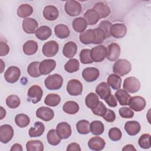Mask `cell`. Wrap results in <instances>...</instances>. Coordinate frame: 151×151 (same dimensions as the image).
Instances as JSON below:
<instances>
[{
	"instance_id": "obj_38",
	"label": "cell",
	"mask_w": 151,
	"mask_h": 151,
	"mask_svg": "<svg viewBox=\"0 0 151 151\" xmlns=\"http://www.w3.org/2000/svg\"><path fill=\"white\" fill-rule=\"evenodd\" d=\"M40 64L38 61H34L31 63L27 67V73L32 77L37 78L41 76V74L40 71Z\"/></svg>"
},
{
	"instance_id": "obj_37",
	"label": "cell",
	"mask_w": 151,
	"mask_h": 151,
	"mask_svg": "<svg viewBox=\"0 0 151 151\" xmlns=\"http://www.w3.org/2000/svg\"><path fill=\"white\" fill-rule=\"evenodd\" d=\"M104 126L101 121L94 120L90 123V132L93 134L100 135L104 132Z\"/></svg>"
},
{
	"instance_id": "obj_12",
	"label": "cell",
	"mask_w": 151,
	"mask_h": 151,
	"mask_svg": "<svg viewBox=\"0 0 151 151\" xmlns=\"http://www.w3.org/2000/svg\"><path fill=\"white\" fill-rule=\"evenodd\" d=\"M120 47L117 43H111L107 48L106 58L110 61H117L120 55Z\"/></svg>"
},
{
	"instance_id": "obj_57",
	"label": "cell",
	"mask_w": 151,
	"mask_h": 151,
	"mask_svg": "<svg viewBox=\"0 0 151 151\" xmlns=\"http://www.w3.org/2000/svg\"><path fill=\"white\" fill-rule=\"evenodd\" d=\"M22 146L19 144V143H15L14 145H12V146L11 147L10 150L11 151H15V150H17V151H22Z\"/></svg>"
},
{
	"instance_id": "obj_43",
	"label": "cell",
	"mask_w": 151,
	"mask_h": 151,
	"mask_svg": "<svg viewBox=\"0 0 151 151\" xmlns=\"http://www.w3.org/2000/svg\"><path fill=\"white\" fill-rule=\"evenodd\" d=\"M61 101L60 96L57 94H48L45 99L44 103L51 107H55L59 104Z\"/></svg>"
},
{
	"instance_id": "obj_15",
	"label": "cell",
	"mask_w": 151,
	"mask_h": 151,
	"mask_svg": "<svg viewBox=\"0 0 151 151\" xmlns=\"http://www.w3.org/2000/svg\"><path fill=\"white\" fill-rule=\"evenodd\" d=\"M99 70L96 67L85 68L82 72V77L87 82H93L96 81L99 77Z\"/></svg>"
},
{
	"instance_id": "obj_59",
	"label": "cell",
	"mask_w": 151,
	"mask_h": 151,
	"mask_svg": "<svg viewBox=\"0 0 151 151\" xmlns=\"http://www.w3.org/2000/svg\"><path fill=\"white\" fill-rule=\"evenodd\" d=\"M0 111H1V117H0V119L2 120V119H4V117L6 115V111H5V110L2 106L0 107Z\"/></svg>"
},
{
	"instance_id": "obj_21",
	"label": "cell",
	"mask_w": 151,
	"mask_h": 151,
	"mask_svg": "<svg viewBox=\"0 0 151 151\" xmlns=\"http://www.w3.org/2000/svg\"><path fill=\"white\" fill-rule=\"evenodd\" d=\"M59 15L58 9L54 5H47L43 10L44 17L48 21L55 20Z\"/></svg>"
},
{
	"instance_id": "obj_3",
	"label": "cell",
	"mask_w": 151,
	"mask_h": 151,
	"mask_svg": "<svg viewBox=\"0 0 151 151\" xmlns=\"http://www.w3.org/2000/svg\"><path fill=\"white\" fill-rule=\"evenodd\" d=\"M123 87L124 90L130 93L137 92L140 88L139 80L134 77H129L124 79Z\"/></svg>"
},
{
	"instance_id": "obj_33",
	"label": "cell",
	"mask_w": 151,
	"mask_h": 151,
	"mask_svg": "<svg viewBox=\"0 0 151 151\" xmlns=\"http://www.w3.org/2000/svg\"><path fill=\"white\" fill-rule=\"evenodd\" d=\"M107 84L113 90H119L122 86V78L115 74H111L107 80Z\"/></svg>"
},
{
	"instance_id": "obj_29",
	"label": "cell",
	"mask_w": 151,
	"mask_h": 151,
	"mask_svg": "<svg viewBox=\"0 0 151 151\" xmlns=\"http://www.w3.org/2000/svg\"><path fill=\"white\" fill-rule=\"evenodd\" d=\"M87 23L85 19L83 17L76 18L72 23L73 29L77 32L81 33L85 31L87 27Z\"/></svg>"
},
{
	"instance_id": "obj_24",
	"label": "cell",
	"mask_w": 151,
	"mask_h": 151,
	"mask_svg": "<svg viewBox=\"0 0 151 151\" xmlns=\"http://www.w3.org/2000/svg\"><path fill=\"white\" fill-rule=\"evenodd\" d=\"M96 92L101 99L104 100L111 94V89L106 82H101L96 88Z\"/></svg>"
},
{
	"instance_id": "obj_18",
	"label": "cell",
	"mask_w": 151,
	"mask_h": 151,
	"mask_svg": "<svg viewBox=\"0 0 151 151\" xmlns=\"http://www.w3.org/2000/svg\"><path fill=\"white\" fill-rule=\"evenodd\" d=\"M37 21L32 18H27L22 21V29L27 34H34L38 28Z\"/></svg>"
},
{
	"instance_id": "obj_16",
	"label": "cell",
	"mask_w": 151,
	"mask_h": 151,
	"mask_svg": "<svg viewBox=\"0 0 151 151\" xmlns=\"http://www.w3.org/2000/svg\"><path fill=\"white\" fill-rule=\"evenodd\" d=\"M56 62L52 59L44 60L40 64V71L41 75H47L52 72L55 68Z\"/></svg>"
},
{
	"instance_id": "obj_17",
	"label": "cell",
	"mask_w": 151,
	"mask_h": 151,
	"mask_svg": "<svg viewBox=\"0 0 151 151\" xmlns=\"http://www.w3.org/2000/svg\"><path fill=\"white\" fill-rule=\"evenodd\" d=\"M127 32V28L123 24L116 23L112 24L110 28L111 36L116 38H122L124 37Z\"/></svg>"
},
{
	"instance_id": "obj_41",
	"label": "cell",
	"mask_w": 151,
	"mask_h": 151,
	"mask_svg": "<svg viewBox=\"0 0 151 151\" xmlns=\"http://www.w3.org/2000/svg\"><path fill=\"white\" fill-rule=\"evenodd\" d=\"M47 139L50 145L57 146L60 143L61 139L58 136L56 130L51 129L47 134Z\"/></svg>"
},
{
	"instance_id": "obj_4",
	"label": "cell",
	"mask_w": 151,
	"mask_h": 151,
	"mask_svg": "<svg viewBox=\"0 0 151 151\" xmlns=\"http://www.w3.org/2000/svg\"><path fill=\"white\" fill-rule=\"evenodd\" d=\"M81 5L77 1H67L64 5V9L67 14L71 17L78 15L81 12Z\"/></svg>"
},
{
	"instance_id": "obj_50",
	"label": "cell",
	"mask_w": 151,
	"mask_h": 151,
	"mask_svg": "<svg viewBox=\"0 0 151 151\" xmlns=\"http://www.w3.org/2000/svg\"><path fill=\"white\" fill-rule=\"evenodd\" d=\"M107 109L106 108V106L103 104V103L101 101H99L97 106L94 109L91 110V111L94 114L97 115L98 116L103 117L105 114Z\"/></svg>"
},
{
	"instance_id": "obj_49",
	"label": "cell",
	"mask_w": 151,
	"mask_h": 151,
	"mask_svg": "<svg viewBox=\"0 0 151 151\" xmlns=\"http://www.w3.org/2000/svg\"><path fill=\"white\" fill-rule=\"evenodd\" d=\"M109 137L112 141H118L122 136L121 130L117 127L111 128L109 131Z\"/></svg>"
},
{
	"instance_id": "obj_20",
	"label": "cell",
	"mask_w": 151,
	"mask_h": 151,
	"mask_svg": "<svg viewBox=\"0 0 151 151\" xmlns=\"http://www.w3.org/2000/svg\"><path fill=\"white\" fill-rule=\"evenodd\" d=\"M95 38L96 34L94 29H87L79 35L80 41L83 44H93Z\"/></svg>"
},
{
	"instance_id": "obj_6",
	"label": "cell",
	"mask_w": 151,
	"mask_h": 151,
	"mask_svg": "<svg viewBox=\"0 0 151 151\" xmlns=\"http://www.w3.org/2000/svg\"><path fill=\"white\" fill-rule=\"evenodd\" d=\"M106 55L107 48L104 45H99L91 50V57L93 62H101L106 57Z\"/></svg>"
},
{
	"instance_id": "obj_55",
	"label": "cell",
	"mask_w": 151,
	"mask_h": 151,
	"mask_svg": "<svg viewBox=\"0 0 151 151\" xmlns=\"http://www.w3.org/2000/svg\"><path fill=\"white\" fill-rule=\"evenodd\" d=\"M0 55L1 57L6 55L9 52V47L5 42L1 41L0 43Z\"/></svg>"
},
{
	"instance_id": "obj_11",
	"label": "cell",
	"mask_w": 151,
	"mask_h": 151,
	"mask_svg": "<svg viewBox=\"0 0 151 151\" xmlns=\"http://www.w3.org/2000/svg\"><path fill=\"white\" fill-rule=\"evenodd\" d=\"M145 99L139 96L130 97L128 105L130 108L135 111H140L143 110L146 106Z\"/></svg>"
},
{
	"instance_id": "obj_35",
	"label": "cell",
	"mask_w": 151,
	"mask_h": 151,
	"mask_svg": "<svg viewBox=\"0 0 151 151\" xmlns=\"http://www.w3.org/2000/svg\"><path fill=\"white\" fill-rule=\"evenodd\" d=\"M63 110L68 114H75L79 110V106L76 101H68L64 104Z\"/></svg>"
},
{
	"instance_id": "obj_45",
	"label": "cell",
	"mask_w": 151,
	"mask_h": 151,
	"mask_svg": "<svg viewBox=\"0 0 151 151\" xmlns=\"http://www.w3.org/2000/svg\"><path fill=\"white\" fill-rule=\"evenodd\" d=\"M80 62L84 64H88L93 63L91 57V50L83 49L80 53Z\"/></svg>"
},
{
	"instance_id": "obj_9",
	"label": "cell",
	"mask_w": 151,
	"mask_h": 151,
	"mask_svg": "<svg viewBox=\"0 0 151 151\" xmlns=\"http://www.w3.org/2000/svg\"><path fill=\"white\" fill-rule=\"evenodd\" d=\"M59 50L58 44L55 41H49L45 42L42 48L43 54L47 57L55 56Z\"/></svg>"
},
{
	"instance_id": "obj_46",
	"label": "cell",
	"mask_w": 151,
	"mask_h": 151,
	"mask_svg": "<svg viewBox=\"0 0 151 151\" xmlns=\"http://www.w3.org/2000/svg\"><path fill=\"white\" fill-rule=\"evenodd\" d=\"M21 103L20 99L17 95H10L6 99V104L10 109L17 108Z\"/></svg>"
},
{
	"instance_id": "obj_36",
	"label": "cell",
	"mask_w": 151,
	"mask_h": 151,
	"mask_svg": "<svg viewBox=\"0 0 151 151\" xmlns=\"http://www.w3.org/2000/svg\"><path fill=\"white\" fill-rule=\"evenodd\" d=\"M33 12L32 7L27 4L21 5L17 9V15L21 18H26L31 15Z\"/></svg>"
},
{
	"instance_id": "obj_23",
	"label": "cell",
	"mask_w": 151,
	"mask_h": 151,
	"mask_svg": "<svg viewBox=\"0 0 151 151\" xmlns=\"http://www.w3.org/2000/svg\"><path fill=\"white\" fill-rule=\"evenodd\" d=\"M140 124L137 121H128L124 124V129L130 136L136 135L140 131Z\"/></svg>"
},
{
	"instance_id": "obj_2",
	"label": "cell",
	"mask_w": 151,
	"mask_h": 151,
	"mask_svg": "<svg viewBox=\"0 0 151 151\" xmlns=\"http://www.w3.org/2000/svg\"><path fill=\"white\" fill-rule=\"evenodd\" d=\"M63 83V78L58 74H54L48 76L44 81L45 87L50 90L60 89Z\"/></svg>"
},
{
	"instance_id": "obj_32",
	"label": "cell",
	"mask_w": 151,
	"mask_h": 151,
	"mask_svg": "<svg viewBox=\"0 0 151 151\" xmlns=\"http://www.w3.org/2000/svg\"><path fill=\"white\" fill-rule=\"evenodd\" d=\"M54 32L55 35L60 39L67 38L70 33L68 27L64 24L57 25L54 27Z\"/></svg>"
},
{
	"instance_id": "obj_10",
	"label": "cell",
	"mask_w": 151,
	"mask_h": 151,
	"mask_svg": "<svg viewBox=\"0 0 151 151\" xmlns=\"http://www.w3.org/2000/svg\"><path fill=\"white\" fill-rule=\"evenodd\" d=\"M14 130L9 124H3L0 127V141L4 144L8 143L13 137Z\"/></svg>"
},
{
	"instance_id": "obj_28",
	"label": "cell",
	"mask_w": 151,
	"mask_h": 151,
	"mask_svg": "<svg viewBox=\"0 0 151 151\" xmlns=\"http://www.w3.org/2000/svg\"><path fill=\"white\" fill-rule=\"evenodd\" d=\"M35 36L40 40L44 41L47 40L52 34L51 29L46 25H42L39 27L35 32Z\"/></svg>"
},
{
	"instance_id": "obj_52",
	"label": "cell",
	"mask_w": 151,
	"mask_h": 151,
	"mask_svg": "<svg viewBox=\"0 0 151 151\" xmlns=\"http://www.w3.org/2000/svg\"><path fill=\"white\" fill-rule=\"evenodd\" d=\"M112 24L109 21H102L99 25V28L101 29L106 34L107 38L111 37L110 34V28Z\"/></svg>"
},
{
	"instance_id": "obj_39",
	"label": "cell",
	"mask_w": 151,
	"mask_h": 151,
	"mask_svg": "<svg viewBox=\"0 0 151 151\" xmlns=\"http://www.w3.org/2000/svg\"><path fill=\"white\" fill-rule=\"evenodd\" d=\"M77 130L78 133L87 134L90 132V124L88 120H81L76 124Z\"/></svg>"
},
{
	"instance_id": "obj_26",
	"label": "cell",
	"mask_w": 151,
	"mask_h": 151,
	"mask_svg": "<svg viewBox=\"0 0 151 151\" xmlns=\"http://www.w3.org/2000/svg\"><path fill=\"white\" fill-rule=\"evenodd\" d=\"M83 17L87 24L90 25L97 24L100 19L99 15L94 9H89L87 10L84 14Z\"/></svg>"
},
{
	"instance_id": "obj_7",
	"label": "cell",
	"mask_w": 151,
	"mask_h": 151,
	"mask_svg": "<svg viewBox=\"0 0 151 151\" xmlns=\"http://www.w3.org/2000/svg\"><path fill=\"white\" fill-rule=\"evenodd\" d=\"M20 76V69L16 66H11L5 71L4 78L6 82L9 83H14L19 80Z\"/></svg>"
},
{
	"instance_id": "obj_8",
	"label": "cell",
	"mask_w": 151,
	"mask_h": 151,
	"mask_svg": "<svg viewBox=\"0 0 151 151\" xmlns=\"http://www.w3.org/2000/svg\"><path fill=\"white\" fill-rule=\"evenodd\" d=\"M67 91L71 96H79L83 91V84L79 80L72 79L67 83Z\"/></svg>"
},
{
	"instance_id": "obj_44",
	"label": "cell",
	"mask_w": 151,
	"mask_h": 151,
	"mask_svg": "<svg viewBox=\"0 0 151 151\" xmlns=\"http://www.w3.org/2000/svg\"><path fill=\"white\" fill-rule=\"evenodd\" d=\"M15 122L19 127L24 128L28 126L30 123V119L29 117L25 114H19L15 116Z\"/></svg>"
},
{
	"instance_id": "obj_34",
	"label": "cell",
	"mask_w": 151,
	"mask_h": 151,
	"mask_svg": "<svg viewBox=\"0 0 151 151\" xmlns=\"http://www.w3.org/2000/svg\"><path fill=\"white\" fill-rule=\"evenodd\" d=\"M98 96L94 93H90L87 94L85 99V103L87 107L91 110L94 109L99 103Z\"/></svg>"
},
{
	"instance_id": "obj_60",
	"label": "cell",
	"mask_w": 151,
	"mask_h": 151,
	"mask_svg": "<svg viewBox=\"0 0 151 151\" xmlns=\"http://www.w3.org/2000/svg\"><path fill=\"white\" fill-rule=\"evenodd\" d=\"M1 61V67H2V68H1V73H2L3 71H4V67H5V64L4 63V61L2 59L0 60Z\"/></svg>"
},
{
	"instance_id": "obj_30",
	"label": "cell",
	"mask_w": 151,
	"mask_h": 151,
	"mask_svg": "<svg viewBox=\"0 0 151 151\" xmlns=\"http://www.w3.org/2000/svg\"><path fill=\"white\" fill-rule=\"evenodd\" d=\"M115 97L118 100L119 104L122 106L128 105L130 95L124 89H119L115 93Z\"/></svg>"
},
{
	"instance_id": "obj_5",
	"label": "cell",
	"mask_w": 151,
	"mask_h": 151,
	"mask_svg": "<svg viewBox=\"0 0 151 151\" xmlns=\"http://www.w3.org/2000/svg\"><path fill=\"white\" fill-rule=\"evenodd\" d=\"M43 95V91L41 87L37 85H33L28 90V101L34 104L39 102Z\"/></svg>"
},
{
	"instance_id": "obj_53",
	"label": "cell",
	"mask_w": 151,
	"mask_h": 151,
	"mask_svg": "<svg viewBox=\"0 0 151 151\" xmlns=\"http://www.w3.org/2000/svg\"><path fill=\"white\" fill-rule=\"evenodd\" d=\"M106 122L111 123L113 122L116 119V114L114 112L110 110V109H107V111L105 113V114L102 117Z\"/></svg>"
},
{
	"instance_id": "obj_56",
	"label": "cell",
	"mask_w": 151,
	"mask_h": 151,
	"mask_svg": "<svg viewBox=\"0 0 151 151\" xmlns=\"http://www.w3.org/2000/svg\"><path fill=\"white\" fill-rule=\"evenodd\" d=\"M67 151H80L81 148L80 145L77 143H72L68 145L67 148Z\"/></svg>"
},
{
	"instance_id": "obj_19",
	"label": "cell",
	"mask_w": 151,
	"mask_h": 151,
	"mask_svg": "<svg viewBox=\"0 0 151 151\" xmlns=\"http://www.w3.org/2000/svg\"><path fill=\"white\" fill-rule=\"evenodd\" d=\"M106 142L101 137L95 136L91 137L88 142V147L94 151H100L104 149Z\"/></svg>"
},
{
	"instance_id": "obj_27",
	"label": "cell",
	"mask_w": 151,
	"mask_h": 151,
	"mask_svg": "<svg viewBox=\"0 0 151 151\" xmlns=\"http://www.w3.org/2000/svg\"><path fill=\"white\" fill-rule=\"evenodd\" d=\"M45 126L41 122H36L29 130V136L31 137L41 136L44 132Z\"/></svg>"
},
{
	"instance_id": "obj_1",
	"label": "cell",
	"mask_w": 151,
	"mask_h": 151,
	"mask_svg": "<svg viewBox=\"0 0 151 151\" xmlns=\"http://www.w3.org/2000/svg\"><path fill=\"white\" fill-rule=\"evenodd\" d=\"M132 70L131 63L126 59L117 60L113 66V71L119 76H124Z\"/></svg>"
},
{
	"instance_id": "obj_48",
	"label": "cell",
	"mask_w": 151,
	"mask_h": 151,
	"mask_svg": "<svg viewBox=\"0 0 151 151\" xmlns=\"http://www.w3.org/2000/svg\"><path fill=\"white\" fill-rule=\"evenodd\" d=\"M94 31L96 34V38L93 44H101L107 38L106 33L100 28L97 27L95 28Z\"/></svg>"
},
{
	"instance_id": "obj_51",
	"label": "cell",
	"mask_w": 151,
	"mask_h": 151,
	"mask_svg": "<svg viewBox=\"0 0 151 151\" xmlns=\"http://www.w3.org/2000/svg\"><path fill=\"white\" fill-rule=\"evenodd\" d=\"M119 113L120 116L124 119H130L134 116L133 111L130 108L127 107H121L119 110Z\"/></svg>"
},
{
	"instance_id": "obj_42",
	"label": "cell",
	"mask_w": 151,
	"mask_h": 151,
	"mask_svg": "<svg viewBox=\"0 0 151 151\" xmlns=\"http://www.w3.org/2000/svg\"><path fill=\"white\" fill-rule=\"evenodd\" d=\"M26 149L27 151H42L44 145L40 140H29L26 143Z\"/></svg>"
},
{
	"instance_id": "obj_22",
	"label": "cell",
	"mask_w": 151,
	"mask_h": 151,
	"mask_svg": "<svg viewBox=\"0 0 151 151\" xmlns=\"http://www.w3.org/2000/svg\"><path fill=\"white\" fill-rule=\"evenodd\" d=\"M77 45L73 41H68L65 43L63 48V55L68 58H73L77 53Z\"/></svg>"
},
{
	"instance_id": "obj_58",
	"label": "cell",
	"mask_w": 151,
	"mask_h": 151,
	"mask_svg": "<svg viewBox=\"0 0 151 151\" xmlns=\"http://www.w3.org/2000/svg\"><path fill=\"white\" fill-rule=\"evenodd\" d=\"M122 150H126V151H132V150H136V149L132 145H126L123 149Z\"/></svg>"
},
{
	"instance_id": "obj_13",
	"label": "cell",
	"mask_w": 151,
	"mask_h": 151,
	"mask_svg": "<svg viewBox=\"0 0 151 151\" xmlns=\"http://www.w3.org/2000/svg\"><path fill=\"white\" fill-rule=\"evenodd\" d=\"M36 116L45 122H48L54 118V112L52 109L48 107L42 106L37 110Z\"/></svg>"
},
{
	"instance_id": "obj_14",
	"label": "cell",
	"mask_w": 151,
	"mask_h": 151,
	"mask_svg": "<svg viewBox=\"0 0 151 151\" xmlns=\"http://www.w3.org/2000/svg\"><path fill=\"white\" fill-rule=\"evenodd\" d=\"M56 131L58 136L61 139H68L71 134V128L70 125L65 122L59 123L56 127Z\"/></svg>"
},
{
	"instance_id": "obj_31",
	"label": "cell",
	"mask_w": 151,
	"mask_h": 151,
	"mask_svg": "<svg viewBox=\"0 0 151 151\" xmlns=\"http://www.w3.org/2000/svg\"><path fill=\"white\" fill-rule=\"evenodd\" d=\"M38 45L36 41L33 40L27 41L23 45V52L27 55L34 54L38 50Z\"/></svg>"
},
{
	"instance_id": "obj_40",
	"label": "cell",
	"mask_w": 151,
	"mask_h": 151,
	"mask_svg": "<svg viewBox=\"0 0 151 151\" xmlns=\"http://www.w3.org/2000/svg\"><path fill=\"white\" fill-rule=\"evenodd\" d=\"M80 68V63L78 60L75 58H72L69 60L66 64L64 65L65 70L69 73H73L77 71Z\"/></svg>"
},
{
	"instance_id": "obj_54",
	"label": "cell",
	"mask_w": 151,
	"mask_h": 151,
	"mask_svg": "<svg viewBox=\"0 0 151 151\" xmlns=\"http://www.w3.org/2000/svg\"><path fill=\"white\" fill-rule=\"evenodd\" d=\"M105 102L111 107H115L117 105V101L116 97L112 94L109 96L106 99H104Z\"/></svg>"
},
{
	"instance_id": "obj_47",
	"label": "cell",
	"mask_w": 151,
	"mask_h": 151,
	"mask_svg": "<svg viewBox=\"0 0 151 151\" xmlns=\"http://www.w3.org/2000/svg\"><path fill=\"white\" fill-rule=\"evenodd\" d=\"M150 134H142L139 139L138 143L139 146L144 149H147L150 148Z\"/></svg>"
},
{
	"instance_id": "obj_25",
	"label": "cell",
	"mask_w": 151,
	"mask_h": 151,
	"mask_svg": "<svg viewBox=\"0 0 151 151\" xmlns=\"http://www.w3.org/2000/svg\"><path fill=\"white\" fill-rule=\"evenodd\" d=\"M93 9H94L97 12L100 18H106L110 13V9L109 6L102 2L96 3L94 5Z\"/></svg>"
}]
</instances>
